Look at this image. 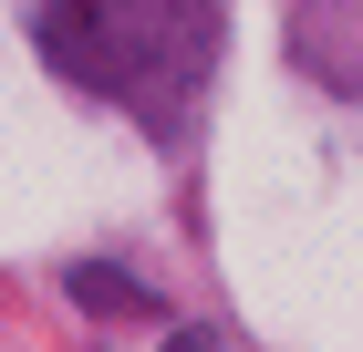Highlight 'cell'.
Here are the masks:
<instances>
[{
	"mask_svg": "<svg viewBox=\"0 0 363 352\" xmlns=\"http://www.w3.org/2000/svg\"><path fill=\"white\" fill-rule=\"evenodd\" d=\"M73 290H84L94 311H125V322H156V311H145V300L125 290V280H104V270H84V280H73Z\"/></svg>",
	"mask_w": 363,
	"mask_h": 352,
	"instance_id": "1",
	"label": "cell"
}]
</instances>
